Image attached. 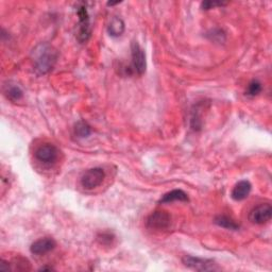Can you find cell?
Wrapping results in <instances>:
<instances>
[{"instance_id": "1", "label": "cell", "mask_w": 272, "mask_h": 272, "mask_svg": "<svg viewBox=\"0 0 272 272\" xmlns=\"http://www.w3.org/2000/svg\"><path fill=\"white\" fill-rule=\"evenodd\" d=\"M59 58V52L48 43L37 45L32 51L34 70L38 75H46L53 69Z\"/></svg>"}, {"instance_id": "2", "label": "cell", "mask_w": 272, "mask_h": 272, "mask_svg": "<svg viewBox=\"0 0 272 272\" xmlns=\"http://www.w3.org/2000/svg\"><path fill=\"white\" fill-rule=\"evenodd\" d=\"M76 13L79 17L78 31H77V39L84 44L91 38L92 35V27H91V18L89 11H87L86 4L84 2H80L77 5Z\"/></svg>"}, {"instance_id": "3", "label": "cell", "mask_w": 272, "mask_h": 272, "mask_svg": "<svg viewBox=\"0 0 272 272\" xmlns=\"http://www.w3.org/2000/svg\"><path fill=\"white\" fill-rule=\"evenodd\" d=\"M106 178V172L100 167H95L89 169L81 178V185L85 189H94L100 186Z\"/></svg>"}, {"instance_id": "4", "label": "cell", "mask_w": 272, "mask_h": 272, "mask_svg": "<svg viewBox=\"0 0 272 272\" xmlns=\"http://www.w3.org/2000/svg\"><path fill=\"white\" fill-rule=\"evenodd\" d=\"M146 225L150 230L164 231L170 227L171 217L165 211H155L148 216Z\"/></svg>"}, {"instance_id": "5", "label": "cell", "mask_w": 272, "mask_h": 272, "mask_svg": "<svg viewBox=\"0 0 272 272\" xmlns=\"http://www.w3.org/2000/svg\"><path fill=\"white\" fill-rule=\"evenodd\" d=\"M182 262L187 268L196 270V271L219 270V267L217 266V264H216L213 260L195 258V257H191V255H185V257L182 259Z\"/></svg>"}, {"instance_id": "6", "label": "cell", "mask_w": 272, "mask_h": 272, "mask_svg": "<svg viewBox=\"0 0 272 272\" xmlns=\"http://www.w3.org/2000/svg\"><path fill=\"white\" fill-rule=\"evenodd\" d=\"M131 54L133 70L139 76L143 75L147 68L146 53L137 42H133L131 44Z\"/></svg>"}, {"instance_id": "7", "label": "cell", "mask_w": 272, "mask_h": 272, "mask_svg": "<svg viewBox=\"0 0 272 272\" xmlns=\"http://www.w3.org/2000/svg\"><path fill=\"white\" fill-rule=\"evenodd\" d=\"M272 216V206L270 203H262L249 214V220L254 225H265L269 222Z\"/></svg>"}, {"instance_id": "8", "label": "cell", "mask_w": 272, "mask_h": 272, "mask_svg": "<svg viewBox=\"0 0 272 272\" xmlns=\"http://www.w3.org/2000/svg\"><path fill=\"white\" fill-rule=\"evenodd\" d=\"M35 157L37 161L44 164H53L59 156V150L51 143H45L39 146L35 151Z\"/></svg>"}, {"instance_id": "9", "label": "cell", "mask_w": 272, "mask_h": 272, "mask_svg": "<svg viewBox=\"0 0 272 272\" xmlns=\"http://www.w3.org/2000/svg\"><path fill=\"white\" fill-rule=\"evenodd\" d=\"M55 247H57V243H55L53 238L45 237L32 244L30 247V251L32 254L41 257V255H45L54 250Z\"/></svg>"}, {"instance_id": "10", "label": "cell", "mask_w": 272, "mask_h": 272, "mask_svg": "<svg viewBox=\"0 0 272 272\" xmlns=\"http://www.w3.org/2000/svg\"><path fill=\"white\" fill-rule=\"evenodd\" d=\"M252 189V185L249 181L243 180L239 181L236 185L234 186L233 190L231 193V197L235 201H243V200L249 197Z\"/></svg>"}, {"instance_id": "11", "label": "cell", "mask_w": 272, "mask_h": 272, "mask_svg": "<svg viewBox=\"0 0 272 272\" xmlns=\"http://www.w3.org/2000/svg\"><path fill=\"white\" fill-rule=\"evenodd\" d=\"M174 201H180V202H188L189 199L185 191L182 189H173L169 193L165 194L161 199H159V203L165 204V203H171Z\"/></svg>"}, {"instance_id": "12", "label": "cell", "mask_w": 272, "mask_h": 272, "mask_svg": "<svg viewBox=\"0 0 272 272\" xmlns=\"http://www.w3.org/2000/svg\"><path fill=\"white\" fill-rule=\"evenodd\" d=\"M3 93L5 97L12 102H17L23 97V92L17 84L9 82L4 85Z\"/></svg>"}, {"instance_id": "13", "label": "cell", "mask_w": 272, "mask_h": 272, "mask_svg": "<svg viewBox=\"0 0 272 272\" xmlns=\"http://www.w3.org/2000/svg\"><path fill=\"white\" fill-rule=\"evenodd\" d=\"M108 32L111 36L113 37H119L122 36L125 32V22L122 18L119 17H113L108 26Z\"/></svg>"}, {"instance_id": "14", "label": "cell", "mask_w": 272, "mask_h": 272, "mask_svg": "<svg viewBox=\"0 0 272 272\" xmlns=\"http://www.w3.org/2000/svg\"><path fill=\"white\" fill-rule=\"evenodd\" d=\"M214 222L221 228H225V229L232 230V231H237L239 229V227H241L239 226V223H237L233 218L229 217V216H227V215L217 216V217L215 218Z\"/></svg>"}, {"instance_id": "15", "label": "cell", "mask_w": 272, "mask_h": 272, "mask_svg": "<svg viewBox=\"0 0 272 272\" xmlns=\"http://www.w3.org/2000/svg\"><path fill=\"white\" fill-rule=\"evenodd\" d=\"M75 135L78 138H86L92 134V127L84 121H80L74 128Z\"/></svg>"}, {"instance_id": "16", "label": "cell", "mask_w": 272, "mask_h": 272, "mask_svg": "<svg viewBox=\"0 0 272 272\" xmlns=\"http://www.w3.org/2000/svg\"><path fill=\"white\" fill-rule=\"evenodd\" d=\"M262 91H263V86L259 80H252V81L247 86L246 95L250 96V97H255V96L260 95Z\"/></svg>"}, {"instance_id": "17", "label": "cell", "mask_w": 272, "mask_h": 272, "mask_svg": "<svg viewBox=\"0 0 272 272\" xmlns=\"http://www.w3.org/2000/svg\"><path fill=\"white\" fill-rule=\"evenodd\" d=\"M114 238H115L114 235L110 233V232H105V233H101L100 235H98V241L102 245H112Z\"/></svg>"}, {"instance_id": "18", "label": "cell", "mask_w": 272, "mask_h": 272, "mask_svg": "<svg viewBox=\"0 0 272 272\" xmlns=\"http://www.w3.org/2000/svg\"><path fill=\"white\" fill-rule=\"evenodd\" d=\"M227 2H219V1H203L201 2V7L202 10H211L214 9L216 6H225L227 5Z\"/></svg>"}, {"instance_id": "19", "label": "cell", "mask_w": 272, "mask_h": 272, "mask_svg": "<svg viewBox=\"0 0 272 272\" xmlns=\"http://www.w3.org/2000/svg\"><path fill=\"white\" fill-rule=\"evenodd\" d=\"M45 270L51 271V270H53V268L52 267H42V268H39V271H45Z\"/></svg>"}, {"instance_id": "20", "label": "cell", "mask_w": 272, "mask_h": 272, "mask_svg": "<svg viewBox=\"0 0 272 272\" xmlns=\"http://www.w3.org/2000/svg\"><path fill=\"white\" fill-rule=\"evenodd\" d=\"M118 3H121L119 1L117 2H108V5H115V4H118Z\"/></svg>"}]
</instances>
